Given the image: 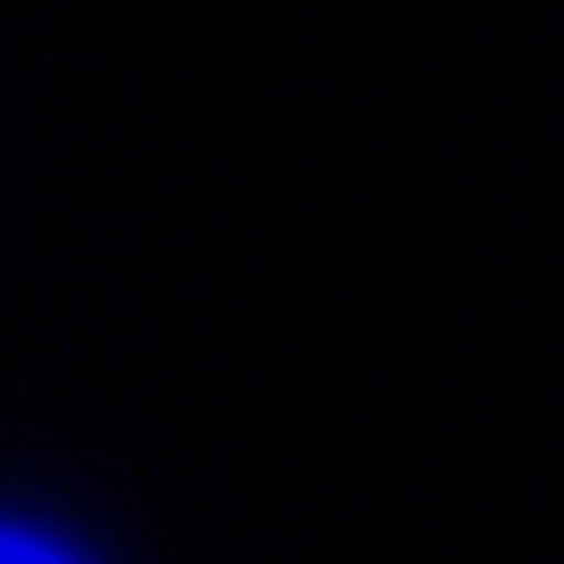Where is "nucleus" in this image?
I'll return each instance as SVG.
<instances>
[{"label":"nucleus","instance_id":"obj_1","mask_svg":"<svg viewBox=\"0 0 564 564\" xmlns=\"http://www.w3.org/2000/svg\"><path fill=\"white\" fill-rule=\"evenodd\" d=\"M0 564H67L61 551L34 544V538H14V531H0Z\"/></svg>","mask_w":564,"mask_h":564}]
</instances>
